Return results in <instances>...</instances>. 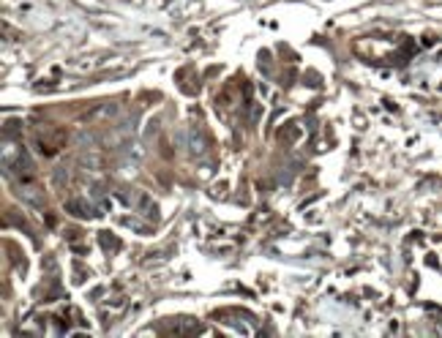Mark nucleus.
I'll list each match as a JSON object with an SVG mask.
<instances>
[{"label":"nucleus","mask_w":442,"mask_h":338,"mask_svg":"<svg viewBox=\"0 0 442 338\" xmlns=\"http://www.w3.org/2000/svg\"><path fill=\"white\" fill-rule=\"evenodd\" d=\"M115 112H118V104H107V107H98V109L93 112V118H110Z\"/></svg>","instance_id":"1"}]
</instances>
